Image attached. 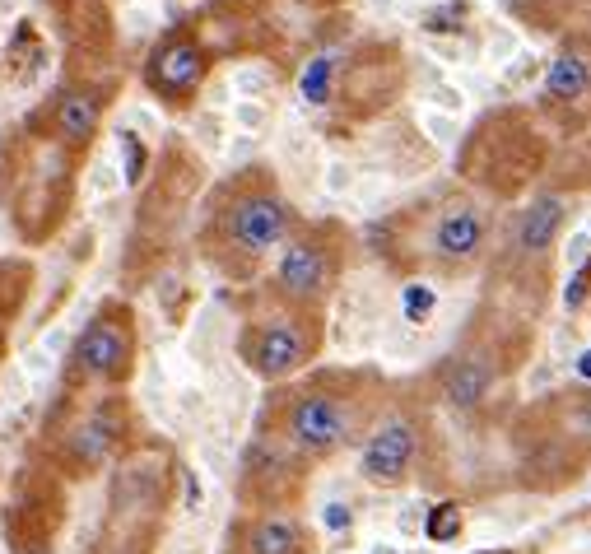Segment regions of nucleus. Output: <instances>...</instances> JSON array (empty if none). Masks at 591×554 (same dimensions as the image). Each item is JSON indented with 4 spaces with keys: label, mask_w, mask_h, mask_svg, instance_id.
I'll use <instances>...</instances> for the list:
<instances>
[{
    "label": "nucleus",
    "mask_w": 591,
    "mask_h": 554,
    "mask_svg": "<svg viewBox=\"0 0 591 554\" xmlns=\"http://www.w3.org/2000/svg\"><path fill=\"white\" fill-rule=\"evenodd\" d=\"M289 229H294V205L270 182H252V187L229 191V201L215 210L205 233V257L219 261L229 275H247L275 247L289 243Z\"/></svg>",
    "instance_id": "1"
},
{
    "label": "nucleus",
    "mask_w": 591,
    "mask_h": 554,
    "mask_svg": "<svg viewBox=\"0 0 591 554\" xmlns=\"http://www.w3.org/2000/svg\"><path fill=\"white\" fill-rule=\"evenodd\" d=\"M363 396L345 378H317L303 382L284 396L280 406V438L303 457H336L363 433Z\"/></svg>",
    "instance_id": "2"
},
{
    "label": "nucleus",
    "mask_w": 591,
    "mask_h": 554,
    "mask_svg": "<svg viewBox=\"0 0 591 554\" xmlns=\"http://www.w3.org/2000/svg\"><path fill=\"white\" fill-rule=\"evenodd\" d=\"M135 317L126 303H103L84 322V331L70 345L66 359V392H98V387H121L135 373Z\"/></svg>",
    "instance_id": "3"
},
{
    "label": "nucleus",
    "mask_w": 591,
    "mask_h": 554,
    "mask_svg": "<svg viewBox=\"0 0 591 554\" xmlns=\"http://www.w3.org/2000/svg\"><path fill=\"white\" fill-rule=\"evenodd\" d=\"M126 424L131 415L121 396H94L89 406L66 419V429H52L42 438V457L52 461V471L84 480L117 457V447L126 443Z\"/></svg>",
    "instance_id": "4"
},
{
    "label": "nucleus",
    "mask_w": 591,
    "mask_h": 554,
    "mask_svg": "<svg viewBox=\"0 0 591 554\" xmlns=\"http://www.w3.org/2000/svg\"><path fill=\"white\" fill-rule=\"evenodd\" d=\"M322 350V326H317V312H298V308H275L266 317L247 322L238 340L242 364L252 368L261 382H284L303 373V368L317 359Z\"/></svg>",
    "instance_id": "5"
},
{
    "label": "nucleus",
    "mask_w": 591,
    "mask_h": 554,
    "mask_svg": "<svg viewBox=\"0 0 591 554\" xmlns=\"http://www.w3.org/2000/svg\"><path fill=\"white\" fill-rule=\"evenodd\" d=\"M340 280V247L322 229H308L280 247L275 266V298L298 312H317Z\"/></svg>",
    "instance_id": "6"
},
{
    "label": "nucleus",
    "mask_w": 591,
    "mask_h": 554,
    "mask_svg": "<svg viewBox=\"0 0 591 554\" xmlns=\"http://www.w3.org/2000/svg\"><path fill=\"white\" fill-rule=\"evenodd\" d=\"M103 108H108V98L98 94V89H89V84H61V89L24 122V131L38 140H52L56 149L80 154V149L94 145Z\"/></svg>",
    "instance_id": "7"
},
{
    "label": "nucleus",
    "mask_w": 591,
    "mask_h": 554,
    "mask_svg": "<svg viewBox=\"0 0 591 554\" xmlns=\"http://www.w3.org/2000/svg\"><path fill=\"white\" fill-rule=\"evenodd\" d=\"M419 461V424L410 415H387L382 424H373L368 443L359 452V471L368 485H405Z\"/></svg>",
    "instance_id": "8"
},
{
    "label": "nucleus",
    "mask_w": 591,
    "mask_h": 554,
    "mask_svg": "<svg viewBox=\"0 0 591 554\" xmlns=\"http://www.w3.org/2000/svg\"><path fill=\"white\" fill-rule=\"evenodd\" d=\"M201 80H205V52L187 38V33L163 38L159 47H154V56H149V66H145V84L163 98V103H187V98L201 89Z\"/></svg>",
    "instance_id": "9"
},
{
    "label": "nucleus",
    "mask_w": 591,
    "mask_h": 554,
    "mask_svg": "<svg viewBox=\"0 0 591 554\" xmlns=\"http://www.w3.org/2000/svg\"><path fill=\"white\" fill-rule=\"evenodd\" d=\"M480 243H484V219L471 201L447 205L443 219L433 224V252H438L447 266H466V261H475L480 257Z\"/></svg>",
    "instance_id": "10"
},
{
    "label": "nucleus",
    "mask_w": 591,
    "mask_h": 554,
    "mask_svg": "<svg viewBox=\"0 0 591 554\" xmlns=\"http://www.w3.org/2000/svg\"><path fill=\"white\" fill-rule=\"evenodd\" d=\"M238 554H312V541L303 522L289 513L252 517L238 536Z\"/></svg>",
    "instance_id": "11"
},
{
    "label": "nucleus",
    "mask_w": 591,
    "mask_h": 554,
    "mask_svg": "<svg viewBox=\"0 0 591 554\" xmlns=\"http://www.w3.org/2000/svg\"><path fill=\"white\" fill-rule=\"evenodd\" d=\"M489 382H494L489 364L475 359V354H466V359H457V364H447L443 401H447V406H457V410H471V406H480L484 396H489Z\"/></svg>",
    "instance_id": "12"
},
{
    "label": "nucleus",
    "mask_w": 591,
    "mask_h": 554,
    "mask_svg": "<svg viewBox=\"0 0 591 554\" xmlns=\"http://www.w3.org/2000/svg\"><path fill=\"white\" fill-rule=\"evenodd\" d=\"M559 224H564V201H559V196H540V201H531L522 210V219H517V247H522V252H545V247L554 243Z\"/></svg>",
    "instance_id": "13"
},
{
    "label": "nucleus",
    "mask_w": 591,
    "mask_h": 554,
    "mask_svg": "<svg viewBox=\"0 0 591 554\" xmlns=\"http://www.w3.org/2000/svg\"><path fill=\"white\" fill-rule=\"evenodd\" d=\"M591 84V61L582 52H559L554 56L550 75H545V89L550 98H582Z\"/></svg>",
    "instance_id": "14"
},
{
    "label": "nucleus",
    "mask_w": 591,
    "mask_h": 554,
    "mask_svg": "<svg viewBox=\"0 0 591 554\" xmlns=\"http://www.w3.org/2000/svg\"><path fill=\"white\" fill-rule=\"evenodd\" d=\"M331 56H317L308 66V75H303V94H308V103H326V84H331Z\"/></svg>",
    "instance_id": "15"
},
{
    "label": "nucleus",
    "mask_w": 591,
    "mask_h": 554,
    "mask_svg": "<svg viewBox=\"0 0 591 554\" xmlns=\"http://www.w3.org/2000/svg\"><path fill=\"white\" fill-rule=\"evenodd\" d=\"M457 531H461V508L457 503H438L429 522V541H452Z\"/></svg>",
    "instance_id": "16"
},
{
    "label": "nucleus",
    "mask_w": 591,
    "mask_h": 554,
    "mask_svg": "<svg viewBox=\"0 0 591 554\" xmlns=\"http://www.w3.org/2000/svg\"><path fill=\"white\" fill-rule=\"evenodd\" d=\"M587 294H591V257L582 261V266H578V275L568 280L564 303H568V308H582V303H587Z\"/></svg>",
    "instance_id": "17"
},
{
    "label": "nucleus",
    "mask_w": 591,
    "mask_h": 554,
    "mask_svg": "<svg viewBox=\"0 0 591 554\" xmlns=\"http://www.w3.org/2000/svg\"><path fill=\"white\" fill-rule=\"evenodd\" d=\"M429 308H433V289H410V294H405V312H410V317H424Z\"/></svg>",
    "instance_id": "18"
},
{
    "label": "nucleus",
    "mask_w": 591,
    "mask_h": 554,
    "mask_svg": "<svg viewBox=\"0 0 591 554\" xmlns=\"http://www.w3.org/2000/svg\"><path fill=\"white\" fill-rule=\"evenodd\" d=\"M14 554H56V550H47V545H19Z\"/></svg>",
    "instance_id": "19"
},
{
    "label": "nucleus",
    "mask_w": 591,
    "mask_h": 554,
    "mask_svg": "<svg viewBox=\"0 0 591 554\" xmlns=\"http://www.w3.org/2000/svg\"><path fill=\"white\" fill-rule=\"evenodd\" d=\"M578 373H582V378H591V350H587V354H582V364H578Z\"/></svg>",
    "instance_id": "20"
},
{
    "label": "nucleus",
    "mask_w": 591,
    "mask_h": 554,
    "mask_svg": "<svg viewBox=\"0 0 591 554\" xmlns=\"http://www.w3.org/2000/svg\"><path fill=\"white\" fill-rule=\"evenodd\" d=\"M587 433H591V406H587Z\"/></svg>",
    "instance_id": "21"
}]
</instances>
